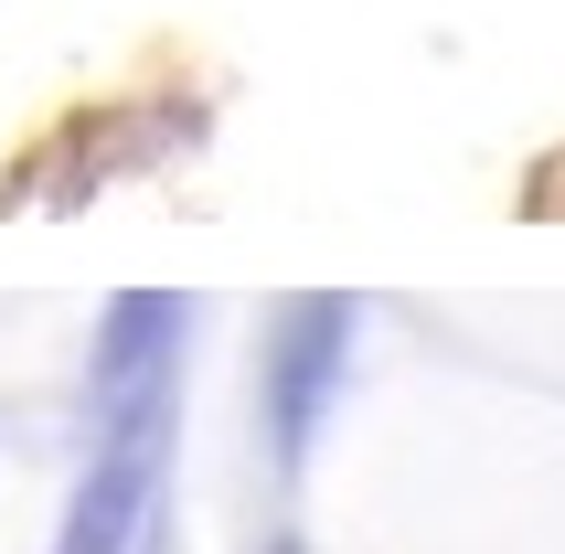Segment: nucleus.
Listing matches in <instances>:
<instances>
[{"instance_id": "2", "label": "nucleus", "mask_w": 565, "mask_h": 554, "mask_svg": "<svg viewBox=\"0 0 565 554\" xmlns=\"http://www.w3.org/2000/svg\"><path fill=\"white\" fill-rule=\"evenodd\" d=\"M352 373V299H288L278 341H267V437H278V469L310 459L320 405L342 395Z\"/></svg>"}, {"instance_id": "1", "label": "nucleus", "mask_w": 565, "mask_h": 554, "mask_svg": "<svg viewBox=\"0 0 565 554\" xmlns=\"http://www.w3.org/2000/svg\"><path fill=\"white\" fill-rule=\"evenodd\" d=\"M171 405H139L118 427H96V459L64 501V533L54 554H160V491H171Z\"/></svg>"}, {"instance_id": "4", "label": "nucleus", "mask_w": 565, "mask_h": 554, "mask_svg": "<svg viewBox=\"0 0 565 554\" xmlns=\"http://www.w3.org/2000/svg\"><path fill=\"white\" fill-rule=\"evenodd\" d=\"M267 554H299V544H267Z\"/></svg>"}, {"instance_id": "3", "label": "nucleus", "mask_w": 565, "mask_h": 554, "mask_svg": "<svg viewBox=\"0 0 565 554\" xmlns=\"http://www.w3.org/2000/svg\"><path fill=\"white\" fill-rule=\"evenodd\" d=\"M182 331H192L182 299H107V320H96V373H86L96 427L182 395Z\"/></svg>"}]
</instances>
